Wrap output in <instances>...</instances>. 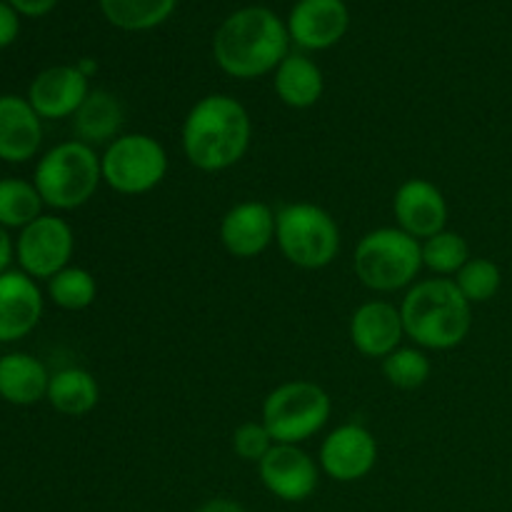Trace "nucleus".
Segmentation results:
<instances>
[{
	"mask_svg": "<svg viewBox=\"0 0 512 512\" xmlns=\"http://www.w3.org/2000/svg\"><path fill=\"white\" fill-rule=\"evenodd\" d=\"M20 15H28V18H43L50 10L58 5V0H8Z\"/></svg>",
	"mask_w": 512,
	"mask_h": 512,
	"instance_id": "31",
	"label": "nucleus"
},
{
	"mask_svg": "<svg viewBox=\"0 0 512 512\" xmlns=\"http://www.w3.org/2000/svg\"><path fill=\"white\" fill-rule=\"evenodd\" d=\"M275 240L288 263L320 270L338 258L340 230L328 210L313 203H290L275 213Z\"/></svg>",
	"mask_w": 512,
	"mask_h": 512,
	"instance_id": "6",
	"label": "nucleus"
},
{
	"mask_svg": "<svg viewBox=\"0 0 512 512\" xmlns=\"http://www.w3.org/2000/svg\"><path fill=\"white\" fill-rule=\"evenodd\" d=\"M403 315L385 300L360 305L350 318V340L368 358H388L403 340Z\"/></svg>",
	"mask_w": 512,
	"mask_h": 512,
	"instance_id": "17",
	"label": "nucleus"
},
{
	"mask_svg": "<svg viewBox=\"0 0 512 512\" xmlns=\"http://www.w3.org/2000/svg\"><path fill=\"white\" fill-rule=\"evenodd\" d=\"M88 93V78L80 73L78 65H53L33 78L28 103L45 120L73 118Z\"/></svg>",
	"mask_w": 512,
	"mask_h": 512,
	"instance_id": "14",
	"label": "nucleus"
},
{
	"mask_svg": "<svg viewBox=\"0 0 512 512\" xmlns=\"http://www.w3.org/2000/svg\"><path fill=\"white\" fill-rule=\"evenodd\" d=\"M323 70L308 55L290 53L275 70V93L288 108H313L323 98Z\"/></svg>",
	"mask_w": 512,
	"mask_h": 512,
	"instance_id": "21",
	"label": "nucleus"
},
{
	"mask_svg": "<svg viewBox=\"0 0 512 512\" xmlns=\"http://www.w3.org/2000/svg\"><path fill=\"white\" fill-rule=\"evenodd\" d=\"M43 315V293L23 270L0 275V343H15L33 333Z\"/></svg>",
	"mask_w": 512,
	"mask_h": 512,
	"instance_id": "15",
	"label": "nucleus"
},
{
	"mask_svg": "<svg viewBox=\"0 0 512 512\" xmlns=\"http://www.w3.org/2000/svg\"><path fill=\"white\" fill-rule=\"evenodd\" d=\"M383 373L393 388H423L430 378V360L418 348H398L383 358Z\"/></svg>",
	"mask_w": 512,
	"mask_h": 512,
	"instance_id": "28",
	"label": "nucleus"
},
{
	"mask_svg": "<svg viewBox=\"0 0 512 512\" xmlns=\"http://www.w3.org/2000/svg\"><path fill=\"white\" fill-rule=\"evenodd\" d=\"M260 480L283 503H303L318 490V465L298 445H273L258 463Z\"/></svg>",
	"mask_w": 512,
	"mask_h": 512,
	"instance_id": "11",
	"label": "nucleus"
},
{
	"mask_svg": "<svg viewBox=\"0 0 512 512\" xmlns=\"http://www.w3.org/2000/svg\"><path fill=\"white\" fill-rule=\"evenodd\" d=\"M393 213L398 220V228L405 230L413 238H433L443 233L448 223V203L438 185L430 180L413 178L405 180L393 198Z\"/></svg>",
	"mask_w": 512,
	"mask_h": 512,
	"instance_id": "13",
	"label": "nucleus"
},
{
	"mask_svg": "<svg viewBox=\"0 0 512 512\" xmlns=\"http://www.w3.org/2000/svg\"><path fill=\"white\" fill-rule=\"evenodd\" d=\"M123 125V105L108 90H90L88 98L73 115V128L80 143L105 145L120 138L118 130Z\"/></svg>",
	"mask_w": 512,
	"mask_h": 512,
	"instance_id": "20",
	"label": "nucleus"
},
{
	"mask_svg": "<svg viewBox=\"0 0 512 512\" xmlns=\"http://www.w3.org/2000/svg\"><path fill=\"white\" fill-rule=\"evenodd\" d=\"M250 115L230 95H205L183 123V150L203 173L228 170L248 153Z\"/></svg>",
	"mask_w": 512,
	"mask_h": 512,
	"instance_id": "2",
	"label": "nucleus"
},
{
	"mask_svg": "<svg viewBox=\"0 0 512 512\" xmlns=\"http://www.w3.org/2000/svg\"><path fill=\"white\" fill-rule=\"evenodd\" d=\"M28 98L0 95V160L25 163L43 143V125Z\"/></svg>",
	"mask_w": 512,
	"mask_h": 512,
	"instance_id": "18",
	"label": "nucleus"
},
{
	"mask_svg": "<svg viewBox=\"0 0 512 512\" xmlns=\"http://www.w3.org/2000/svg\"><path fill=\"white\" fill-rule=\"evenodd\" d=\"M198 512H245V508L240 503H235V500L213 498V500H208V503L200 505Z\"/></svg>",
	"mask_w": 512,
	"mask_h": 512,
	"instance_id": "32",
	"label": "nucleus"
},
{
	"mask_svg": "<svg viewBox=\"0 0 512 512\" xmlns=\"http://www.w3.org/2000/svg\"><path fill=\"white\" fill-rule=\"evenodd\" d=\"M403 328L420 348L453 350L468 338L473 305L465 300L455 280L430 278L410 288L400 305Z\"/></svg>",
	"mask_w": 512,
	"mask_h": 512,
	"instance_id": "3",
	"label": "nucleus"
},
{
	"mask_svg": "<svg viewBox=\"0 0 512 512\" xmlns=\"http://www.w3.org/2000/svg\"><path fill=\"white\" fill-rule=\"evenodd\" d=\"M43 205L38 188L28 180H0V225L3 228H28L33 220L43 215Z\"/></svg>",
	"mask_w": 512,
	"mask_h": 512,
	"instance_id": "24",
	"label": "nucleus"
},
{
	"mask_svg": "<svg viewBox=\"0 0 512 512\" xmlns=\"http://www.w3.org/2000/svg\"><path fill=\"white\" fill-rule=\"evenodd\" d=\"M468 260V243L463 235L453 233V230H443L423 243V265L438 275H458Z\"/></svg>",
	"mask_w": 512,
	"mask_h": 512,
	"instance_id": "26",
	"label": "nucleus"
},
{
	"mask_svg": "<svg viewBox=\"0 0 512 512\" xmlns=\"http://www.w3.org/2000/svg\"><path fill=\"white\" fill-rule=\"evenodd\" d=\"M178 0H100L105 20L128 33L153 30L173 15Z\"/></svg>",
	"mask_w": 512,
	"mask_h": 512,
	"instance_id": "23",
	"label": "nucleus"
},
{
	"mask_svg": "<svg viewBox=\"0 0 512 512\" xmlns=\"http://www.w3.org/2000/svg\"><path fill=\"white\" fill-rule=\"evenodd\" d=\"M288 50V25L263 5H248L230 13L213 38V58L218 68L240 80L275 73L290 55Z\"/></svg>",
	"mask_w": 512,
	"mask_h": 512,
	"instance_id": "1",
	"label": "nucleus"
},
{
	"mask_svg": "<svg viewBox=\"0 0 512 512\" xmlns=\"http://www.w3.org/2000/svg\"><path fill=\"white\" fill-rule=\"evenodd\" d=\"M50 375L38 358L8 353L0 358V398L10 405H35L48 398Z\"/></svg>",
	"mask_w": 512,
	"mask_h": 512,
	"instance_id": "19",
	"label": "nucleus"
},
{
	"mask_svg": "<svg viewBox=\"0 0 512 512\" xmlns=\"http://www.w3.org/2000/svg\"><path fill=\"white\" fill-rule=\"evenodd\" d=\"M378 463V440L368 428L348 423L335 428L320 445V468L338 483H355Z\"/></svg>",
	"mask_w": 512,
	"mask_h": 512,
	"instance_id": "10",
	"label": "nucleus"
},
{
	"mask_svg": "<svg viewBox=\"0 0 512 512\" xmlns=\"http://www.w3.org/2000/svg\"><path fill=\"white\" fill-rule=\"evenodd\" d=\"M275 440L263 423H243L233 433V450L248 463H260L273 450Z\"/></svg>",
	"mask_w": 512,
	"mask_h": 512,
	"instance_id": "29",
	"label": "nucleus"
},
{
	"mask_svg": "<svg viewBox=\"0 0 512 512\" xmlns=\"http://www.w3.org/2000/svg\"><path fill=\"white\" fill-rule=\"evenodd\" d=\"M220 240L233 258H255L275 240V213L270 205L248 200L225 213Z\"/></svg>",
	"mask_w": 512,
	"mask_h": 512,
	"instance_id": "16",
	"label": "nucleus"
},
{
	"mask_svg": "<svg viewBox=\"0 0 512 512\" xmlns=\"http://www.w3.org/2000/svg\"><path fill=\"white\" fill-rule=\"evenodd\" d=\"M100 180L103 168L98 153L80 140H68L40 158L33 185L50 208L75 210L93 198Z\"/></svg>",
	"mask_w": 512,
	"mask_h": 512,
	"instance_id": "4",
	"label": "nucleus"
},
{
	"mask_svg": "<svg viewBox=\"0 0 512 512\" xmlns=\"http://www.w3.org/2000/svg\"><path fill=\"white\" fill-rule=\"evenodd\" d=\"M13 253H15V245H13V240H10L8 228H3V225H0V275L8 270L10 260H13Z\"/></svg>",
	"mask_w": 512,
	"mask_h": 512,
	"instance_id": "33",
	"label": "nucleus"
},
{
	"mask_svg": "<svg viewBox=\"0 0 512 512\" xmlns=\"http://www.w3.org/2000/svg\"><path fill=\"white\" fill-rule=\"evenodd\" d=\"M18 10L8 3V0H0V48H8L15 43L20 33V18Z\"/></svg>",
	"mask_w": 512,
	"mask_h": 512,
	"instance_id": "30",
	"label": "nucleus"
},
{
	"mask_svg": "<svg viewBox=\"0 0 512 512\" xmlns=\"http://www.w3.org/2000/svg\"><path fill=\"white\" fill-rule=\"evenodd\" d=\"M98 400L100 388L88 370L65 368L50 375L48 403L58 413L70 415V418H80V415H88L98 405Z\"/></svg>",
	"mask_w": 512,
	"mask_h": 512,
	"instance_id": "22",
	"label": "nucleus"
},
{
	"mask_svg": "<svg viewBox=\"0 0 512 512\" xmlns=\"http://www.w3.org/2000/svg\"><path fill=\"white\" fill-rule=\"evenodd\" d=\"M353 265L365 288L393 293L418 278L423 268V243L400 228L370 230L355 248Z\"/></svg>",
	"mask_w": 512,
	"mask_h": 512,
	"instance_id": "5",
	"label": "nucleus"
},
{
	"mask_svg": "<svg viewBox=\"0 0 512 512\" xmlns=\"http://www.w3.org/2000/svg\"><path fill=\"white\" fill-rule=\"evenodd\" d=\"M48 295L58 308L85 310L95 303L98 283L85 268H65L48 280Z\"/></svg>",
	"mask_w": 512,
	"mask_h": 512,
	"instance_id": "25",
	"label": "nucleus"
},
{
	"mask_svg": "<svg viewBox=\"0 0 512 512\" xmlns=\"http://www.w3.org/2000/svg\"><path fill=\"white\" fill-rule=\"evenodd\" d=\"M103 180L120 195H143L163 183L168 173V153L145 133L120 135L100 158Z\"/></svg>",
	"mask_w": 512,
	"mask_h": 512,
	"instance_id": "8",
	"label": "nucleus"
},
{
	"mask_svg": "<svg viewBox=\"0 0 512 512\" xmlns=\"http://www.w3.org/2000/svg\"><path fill=\"white\" fill-rule=\"evenodd\" d=\"M75 238L70 225L55 215H40L38 220L20 230L15 243V258L25 275L38 280H50L60 270L68 268L73 258Z\"/></svg>",
	"mask_w": 512,
	"mask_h": 512,
	"instance_id": "9",
	"label": "nucleus"
},
{
	"mask_svg": "<svg viewBox=\"0 0 512 512\" xmlns=\"http://www.w3.org/2000/svg\"><path fill=\"white\" fill-rule=\"evenodd\" d=\"M285 25L298 48L328 50L348 33L350 10L345 0H298Z\"/></svg>",
	"mask_w": 512,
	"mask_h": 512,
	"instance_id": "12",
	"label": "nucleus"
},
{
	"mask_svg": "<svg viewBox=\"0 0 512 512\" xmlns=\"http://www.w3.org/2000/svg\"><path fill=\"white\" fill-rule=\"evenodd\" d=\"M455 285L460 288V293L465 295L470 305L475 303H488L498 295L500 285H503V275L500 268L488 258H470L468 263L460 268Z\"/></svg>",
	"mask_w": 512,
	"mask_h": 512,
	"instance_id": "27",
	"label": "nucleus"
},
{
	"mask_svg": "<svg viewBox=\"0 0 512 512\" xmlns=\"http://www.w3.org/2000/svg\"><path fill=\"white\" fill-rule=\"evenodd\" d=\"M330 410V395L320 385L293 380L265 398L263 425L278 445H300L325 428Z\"/></svg>",
	"mask_w": 512,
	"mask_h": 512,
	"instance_id": "7",
	"label": "nucleus"
}]
</instances>
